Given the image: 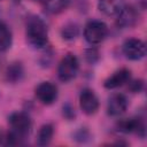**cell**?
I'll return each instance as SVG.
<instances>
[{"mask_svg": "<svg viewBox=\"0 0 147 147\" xmlns=\"http://www.w3.org/2000/svg\"><path fill=\"white\" fill-rule=\"evenodd\" d=\"M26 39L36 48H42L48 41L46 23L38 16H31L26 22Z\"/></svg>", "mask_w": 147, "mask_h": 147, "instance_id": "cell-1", "label": "cell"}, {"mask_svg": "<svg viewBox=\"0 0 147 147\" xmlns=\"http://www.w3.org/2000/svg\"><path fill=\"white\" fill-rule=\"evenodd\" d=\"M9 124L11 126V131L20 133L22 136H26L31 129V118L25 113H13L9 116Z\"/></svg>", "mask_w": 147, "mask_h": 147, "instance_id": "cell-5", "label": "cell"}, {"mask_svg": "<svg viewBox=\"0 0 147 147\" xmlns=\"http://www.w3.org/2000/svg\"><path fill=\"white\" fill-rule=\"evenodd\" d=\"M71 0H47L45 5V9L49 14H59L63 11Z\"/></svg>", "mask_w": 147, "mask_h": 147, "instance_id": "cell-16", "label": "cell"}, {"mask_svg": "<svg viewBox=\"0 0 147 147\" xmlns=\"http://www.w3.org/2000/svg\"><path fill=\"white\" fill-rule=\"evenodd\" d=\"M124 6V0H99L98 7L105 15H116Z\"/></svg>", "mask_w": 147, "mask_h": 147, "instance_id": "cell-12", "label": "cell"}, {"mask_svg": "<svg viewBox=\"0 0 147 147\" xmlns=\"http://www.w3.org/2000/svg\"><path fill=\"white\" fill-rule=\"evenodd\" d=\"M79 69V62L78 59L76 57V55L68 53L67 55H64L59 64L57 68V76L60 78V80L67 83L72 80L78 72Z\"/></svg>", "mask_w": 147, "mask_h": 147, "instance_id": "cell-2", "label": "cell"}, {"mask_svg": "<svg viewBox=\"0 0 147 147\" xmlns=\"http://www.w3.org/2000/svg\"><path fill=\"white\" fill-rule=\"evenodd\" d=\"M13 36L7 24L0 22V52L7 51L11 45Z\"/></svg>", "mask_w": 147, "mask_h": 147, "instance_id": "cell-15", "label": "cell"}, {"mask_svg": "<svg viewBox=\"0 0 147 147\" xmlns=\"http://www.w3.org/2000/svg\"><path fill=\"white\" fill-rule=\"evenodd\" d=\"M117 130L124 133H136L145 137V124L140 118H125L117 123Z\"/></svg>", "mask_w": 147, "mask_h": 147, "instance_id": "cell-9", "label": "cell"}, {"mask_svg": "<svg viewBox=\"0 0 147 147\" xmlns=\"http://www.w3.org/2000/svg\"><path fill=\"white\" fill-rule=\"evenodd\" d=\"M127 105L129 102H127L126 96L124 94L117 93V94H114L109 99L108 105H107V111L110 116H119L123 113H125Z\"/></svg>", "mask_w": 147, "mask_h": 147, "instance_id": "cell-10", "label": "cell"}, {"mask_svg": "<svg viewBox=\"0 0 147 147\" xmlns=\"http://www.w3.org/2000/svg\"><path fill=\"white\" fill-rule=\"evenodd\" d=\"M108 34V28L107 25L101 21H90L86 23L84 28V37L86 41L91 45L100 44L105 40V38Z\"/></svg>", "mask_w": 147, "mask_h": 147, "instance_id": "cell-3", "label": "cell"}, {"mask_svg": "<svg viewBox=\"0 0 147 147\" xmlns=\"http://www.w3.org/2000/svg\"><path fill=\"white\" fill-rule=\"evenodd\" d=\"M130 77H131V72L129 69H121L114 72L111 76H109L105 80L103 85L108 90H114V88H117L126 84L130 80Z\"/></svg>", "mask_w": 147, "mask_h": 147, "instance_id": "cell-11", "label": "cell"}, {"mask_svg": "<svg viewBox=\"0 0 147 147\" xmlns=\"http://www.w3.org/2000/svg\"><path fill=\"white\" fill-rule=\"evenodd\" d=\"M85 59L90 63H94L99 60V52L95 48H88L85 52Z\"/></svg>", "mask_w": 147, "mask_h": 147, "instance_id": "cell-18", "label": "cell"}, {"mask_svg": "<svg viewBox=\"0 0 147 147\" xmlns=\"http://www.w3.org/2000/svg\"><path fill=\"white\" fill-rule=\"evenodd\" d=\"M123 53L127 59L138 61L146 55V44L141 39L130 38L123 44Z\"/></svg>", "mask_w": 147, "mask_h": 147, "instance_id": "cell-4", "label": "cell"}, {"mask_svg": "<svg viewBox=\"0 0 147 147\" xmlns=\"http://www.w3.org/2000/svg\"><path fill=\"white\" fill-rule=\"evenodd\" d=\"M23 75H24V69H23V65L20 62H14V63H11L7 67L6 78H7L8 82L17 83L22 79Z\"/></svg>", "mask_w": 147, "mask_h": 147, "instance_id": "cell-13", "label": "cell"}, {"mask_svg": "<svg viewBox=\"0 0 147 147\" xmlns=\"http://www.w3.org/2000/svg\"><path fill=\"white\" fill-rule=\"evenodd\" d=\"M63 114H64V116L67 117V118H72V117H75V111H74V109H72V107L70 106V105H65L64 107H63Z\"/></svg>", "mask_w": 147, "mask_h": 147, "instance_id": "cell-20", "label": "cell"}, {"mask_svg": "<svg viewBox=\"0 0 147 147\" xmlns=\"http://www.w3.org/2000/svg\"><path fill=\"white\" fill-rule=\"evenodd\" d=\"M79 33V28L76 23H68L62 28L61 34L62 38L65 40H72L75 39Z\"/></svg>", "mask_w": 147, "mask_h": 147, "instance_id": "cell-17", "label": "cell"}, {"mask_svg": "<svg viewBox=\"0 0 147 147\" xmlns=\"http://www.w3.org/2000/svg\"><path fill=\"white\" fill-rule=\"evenodd\" d=\"M34 1H37V2H40V3H45L47 0H34Z\"/></svg>", "mask_w": 147, "mask_h": 147, "instance_id": "cell-21", "label": "cell"}, {"mask_svg": "<svg viewBox=\"0 0 147 147\" xmlns=\"http://www.w3.org/2000/svg\"><path fill=\"white\" fill-rule=\"evenodd\" d=\"M37 99L44 105H52L57 98V88L51 82H42L36 88Z\"/></svg>", "mask_w": 147, "mask_h": 147, "instance_id": "cell-8", "label": "cell"}, {"mask_svg": "<svg viewBox=\"0 0 147 147\" xmlns=\"http://www.w3.org/2000/svg\"><path fill=\"white\" fill-rule=\"evenodd\" d=\"M1 138H2V133H1V131H0V140H1Z\"/></svg>", "mask_w": 147, "mask_h": 147, "instance_id": "cell-22", "label": "cell"}, {"mask_svg": "<svg viewBox=\"0 0 147 147\" xmlns=\"http://www.w3.org/2000/svg\"><path fill=\"white\" fill-rule=\"evenodd\" d=\"M79 106L86 115H93L99 109V99L90 88H84L79 95Z\"/></svg>", "mask_w": 147, "mask_h": 147, "instance_id": "cell-7", "label": "cell"}, {"mask_svg": "<svg viewBox=\"0 0 147 147\" xmlns=\"http://www.w3.org/2000/svg\"><path fill=\"white\" fill-rule=\"evenodd\" d=\"M116 15H117L116 24L122 29H126L136 25V23L139 20V14L137 9L131 5L123 6Z\"/></svg>", "mask_w": 147, "mask_h": 147, "instance_id": "cell-6", "label": "cell"}, {"mask_svg": "<svg viewBox=\"0 0 147 147\" xmlns=\"http://www.w3.org/2000/svg\"><path fill=\"white\" fill-rule=\"evenodd\" d=\"M16 1H20V0H16Z\"/></svg>", "mask_w": 147, "mask_h": 147, "instance_id": "cell-23", "label": "cell"}, {"mask_svg": "<svg viewBox=\"0 0 147 147\" xmlns=\"http://www.w3.org/2000/svg\"><path fill=\"white\" fill-rule=\"evenodd\" d=\"M54 134V127L52 124H44L38 132L37 136V144L39 146H46L51 142Z\"/></svg>", "mask_w": 147, "mask_h": 147, "instance_id": "cell-14", "label": "cell"}, {"mask_svg": "<svg viewBox=\"0 0 147 147\" xmlns=\"http://www.w3.org/2000/svg\"><path fill=\"white\" fill-rule=\"evenodd\" d=\"M142 86H144V84H142V82L141 80H134V82H132L131 83V85H130V90L132 91V92H140V90L142 88Z\"/></svg>", "mask_w": 147, "mask_h": 147, "instance_id": "cell-19", "label": "cell"}]
</instances>
